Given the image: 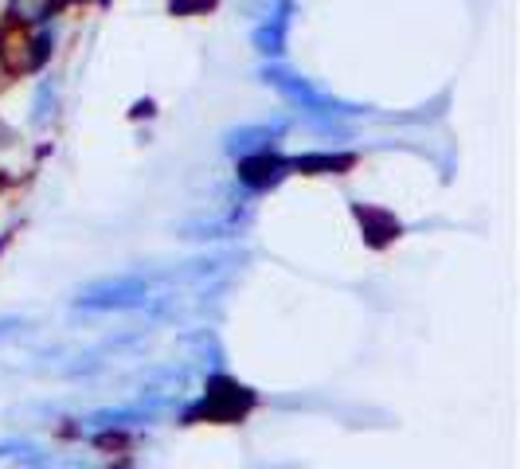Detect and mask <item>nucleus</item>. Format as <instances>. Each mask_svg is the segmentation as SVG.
<instances>
[{
  "instance_id": "3",
  "label": "nucleus",
  "mask_w": 520,
  "mask_h": 469,
  "mask_svg": "<svg viewBox=\"0 0 520 469\" xmlns=\"http://www.w3.org/2000/svg\"><path fill=\"white\" fill-rule=\"evenodd\" d=\"M282 169H286V161H278V157H270V152H258V157H246L239 164V176L251 188H266V184H274Z\"/></svg>"
},
{
  "instance_id": "2",
  "label": "nucleus",
  "mask_w": 520,
  "mask_h": 469,
  "mask_svg": "<svg viewBox=\"0 0 520 469\" xmlns=\"http://www.w3.org/2000/svg\"><path fill=\"white\" fill-rule=\"evenodd\" d=\"M290 16H293V5H278L274 12H266V20L255 28V47L263 55H278L286 47V28H290Z\"/></svg>"
},
{
  "instance_id": "1",
  "label": "nucleus",
  "mask_w": 520,
  "mask_h": 469,
  "mask_svg": "<svg viewBox=\"0 0 520 469\" xmlns=\"http://www.w3.org/2000/svg\"><path fill=\"white\" fill-rule=\"evenodd\" d=\"M263 78L270 82V87H278V90L286 94L290 102H302L305 110H329V114H345V110H348L345 102H337V98H325V94H317V90H313L305 78L290 75V70H282V67H266V70H263Z\"/></svg>"
},
{
  "instance_id": "5",
  "label": "nucleus",
  "mask_w": 520,
  "mask_h": 469,
  "mask_svg": "<svg viewBox=\"0 0 520 469\" xmlns=\"http://www.w3.org/2000/svg\"><path fill=\"white\" fill-rule=\"evenodd\" d=\"M352 157H298L293 161V169H302V172H310V169H325V172H333V169H348Z\"/></svg>"
},
{
  "instance_id": "7",
  "label": "nucleus",
  "mask_w": 520,
  "mask_h": 469,
  "mask_svg": "<svg viewBox=\"0 0 520 469\" xmlns=\"http://www.w3.org/2000/svg\"><path fill=\"white\" fill-rule=\"evenodd\" d=\"M16 12H20L23 20H43L51 8H47L43 0H16Z\"/></svg>"
},
{
  "instance_id": "4",
  "label": "nucleus",
  "mask_w": 520,
  "mask_h": 469,
  "mask_svg": "<svg viewBox=\"0 0 520 469\" xmlns=\"http://www.w3.org/2000/svg\"><path fill=\"white\" fill-rule=\"evenodd\" d=\"M282 125H255V129H239V133L228 137V149L231 152H251V149H263L270 137L278 133Z\"/></svg>"
},
{
  "instance_id": "6",
  "label": "nucleus",
  "mask_w": 520,
  "mask_h": 469,
  "mask_svg": "<svg viewBox=\"0 0 520 469\" xmlns=\"http://www.w3.org/2000/svg\"><path fill=\"white\" fill-rule=\"evenodd\" d=\"M216 8V0H169L172 16H200V12Z\"/></svg>"
}]
</instances>
